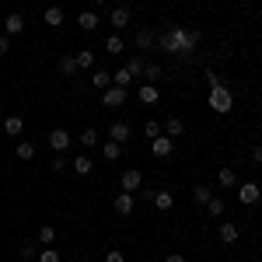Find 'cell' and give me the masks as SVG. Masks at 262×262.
Instances as JSON below:
<instances>
[{
    "label": "cell",
    "mask_w": 262,
    "mask_h": 262,
    "mask_svg": "<svg viewBox=\"0 0 262 262\" xmlns=\"http://www.w3.org/2000/svg\"><path fill=\"white\" fill-rule=\"evenodd\" d=\"M154 42L168 49V53H179V56H189L196 46H200V32L196 28H185V25H171L164 35H154Z\"/></svg>",
    "instance_id": "6da1fadb"
},
{
    "label": "cell",
    "mask_w": 262,
    "mask_h": 262,
    "mask_svg": "<svg viewBox=\"0 0 262 262\" xmlns=\"http://www.w3.org/2000/svg\"><path fill=\"white\" fill-rule=\"evenodd\" d=\"M210 108L221 112V116H227V112L234 108V95H231L224 84H221V88H213V91H210Z\"/></svg>",
    "instance_id": "7a4b0ae2"
},
{
    "label": "cell",
    "mask_w": 262,
    "mask_h": 262,
    "mask_svg": "<svg viewBox=\"0 0 262 262\" xmlns=\"http://www.w3.org/2000/svg\"><path fill=\"white\" fill-rule=\"evenodd\" d=\"M126 98H129V91H126V88H119V84H108V88L101 91V105H108V108L126 105Z\"/></svg>",
    "instance_id": "3957f363"
},
{
    "label": "cell",
    "mask_w": 262,
    "mask_h": 262,
    "mask_svg": "<svg viewBox=\"0 0 262 262\" xmlns=\"http://www.w3.org/2000/svg\"><path fill=\"white\" fill-rule=\"evenodd\" d=\"M259 196H262L259 182H245V185H238V203H245V206H255Z\"/></svg>",
    "instance_id": "277c9868"
},
{
    "label": "cell",
    "mask_w": 262,
    "mask_h": 262,
    "mask_svg": "<svg viewBox=\"0 0 262 262\" xmlns=\"http://www.w3.org/2000/svg\"><path fill=\"white\" fill-rule=\"evenodd\" d=\"M119 185H122V192H137V189L143 185L140 168H126V171H122V179H119Z\"/></svg>",
    "instance_id": "5b68a950"
},
{
    "label": "cell",
    "mask_w": 262,
    "mask_h": 262,
    "mask_svg": "<svg viewBox=\"0 0 262 262\" xmlns=\"http://www.w3.org/2000/svg\"><path fill=\"white\" fill-rule=\"evenodd\" d=\"M150 150H154V158H171V150H175V140H171V137H154V140H150Z\"/></svg>",
    "instance_id": "8992f818"
},
{
    "label": "cell",
    "mask_w": 262,
    "mask_h": 262,
    "mask_svg": "<svg viewBox=\"0 0 262 262\" xmlns=\"http://www.w3.org/2000/svg\"><path fill=\"white\" fill-rule=\"evenodd\" d=\"M70 140H74V137H70L67 129H53V133H49V147H53L56 154H63V150L70 147Z\"/></svg>",
    "instance_id": "52a82bcc"
},
{
    "label": "cell",
    "mask_w": 262,
    "mask_h": 262,
    "mask_svg": "<svg viewBox=\"0 0 262 262\" xmlns=\"http://www.w3.org/2000/svg\"><path fill=\"white\" fill-rule=\"evenodd\" d=\"M129 137H133L129 122H112V129H108V140H116V143H129Z\"/></svg>",
    "instance_id": "ba28073f"
},
{
    "label": "cell",
    "mask_w": 262,
    "mask_h": 262,
    "mask_svg": "<svg viewBox=\"0 0 262 262\" xmlns=\"http://www.w3.org/2000/svg\"><path fill=\"white\" fill-rule=\"evenodd\" d=\"M4 32H7V35H21V32H25V18H21L18 11H11V14L4 18Z\"/></svg>",
    "instance_id": "9c48e42d"
},
{
    "label": "cell",
    "mask_w": 262,
    "mask_h": 262,
    "mask_svg": "<svg viewBox=\"0 0 262 262\" xmlns=\"http://www.w3.org/2000/svg\"><path fill=\"white\" fill-rule=\"evenodd\" d=\"M238 238H242V227H238V224H231V221H224L221 224V242L224 245H234Z\"/></svg>",
    "instance_id": "30bf717a"
},
{
    "label": "cell",
    "mask_w": 262,
    "mask_h": 262,
    "mask_svg": "<svg viewBox=\"0 0 262 262\" xmlns=\"http://www.w3.org/2000/svg\"><path fill=\"white\" fill-rule=\"evenodd\" d=\"M112 206H116V213L129 217V213H133V192H119V196L112 200Z\"/></svg>",
    "instance_id": "8fae6325"
},
{
    "label": "cell",
    "mask_w": 262,
    "mask_h": 262,
    "mask_svg": "<svg viewBox=\"0 0 262 262\" xmlns=\"http://www.w3.org/2000/svg\"><path fill=\"white\" fill-rule=\"evenodd\" d=\"M161 129H164V137H171V140H179L182 133H185V122H182V119H179V116H171V119L164 122Z\"/></svg>",
    "instance_id": "7c38bea8"
},
{
    "label": "cell",
    "mask_w": 262,
    "mask_h": 262,
    "mask_svg": "<svg viewBox=\"0 0 262 262\" xmlns=\"http://www.w3.org/2000/svg\"><path fill=\"white\" fill-rule=\"evenodd\" d=\"M217 185H221V189H238V175H234V168H221V171H217Z\"/></svg>",
    "instance_id": "4fadbf2b"
},
{
    "label": "cell",
    "mask_w": 262,
    "mask_h": 262,
    "mask_svg": "<svg viewBox=\"0 0 262 262\" xmlns=\"http://www.w3.org/2000/svg\"><path fill=\"white\" fill-rule=\"evenodd\" d=\"M77 25H81L84 32H95V28L101 25V18L95 14V11H81V14H77Z\"/></svg>",
    "instance_id": "5bb4252c"
},
{
    "label": "cell",
    "mask_w": 262,
    "mask_h": 262,
    "mask_svg": "<svg viewBox=\"0 0 262 262\" xmlns=\"http://www.w3.org/2000/svg\"><path fill=\"white\" fill-rule=\"evenodd\" d=\"M101 158H105V161H119V158H122V143L105 140V143H101Z\"/></svg>",
    "instance_id": "9a60e30c"
},
{
    "label": "cell",
    "mask_w": 262,
    "mask_h": 262,
    "mask_svg": "<svg viewBox=\"0 0 262 262\" xmlns=\"http://www.w3.org/2000/svg\"><path fill=\"white\" fill-rule=\"evenodd\" d=\"M70 168H74L77 175H91V168H95V161H91L88 154H77V158L70 161Z\"/></svg>",
    "instance_id": "2e32d148"
},
{
    "label": "cell",
    "mask_w": 262,
    "mask_h": 262,
    "mask_svg": "<svg viewBox=\"0 0 262 262\" xmlns=\"http://www.w3.org/2000/svg\"><path fill=\"white\" fill-rule=\"evenodd\" d=\"M112 28H126L129 25V7H112Z\"/></svg>",
    "instance_id": "e0dca14e"
},
{
    "label": "cell",
    "mask_w": 262,
    "mask_h": 262,
    "mask_svg": "<svg viewBox=\"0 0 262 262\" xmlns=\"http://www.w3.org/2000/svg\"><path fill=\"white\" fill-rule=\"evenodd\" d=\"M161 74H164V70L158 67V63H143V74H140V77L147 84H158V81H161Z\"/></svg>",
    "instance_id": "ac0fdd59"
},
{
    "label": "cell",
    "mask_w": 262,
    "mask_h": 262,
    "mask_svg": "<svg viewBox=\"0 0 262 262\" xmlns=\"http://www.w3.org/2000/svg\"><path fill=\"white\" fill-rule=\"evenodd\" d=\"M42 21H46L49 28H60V25H63V11H60V7H46V14H42Z\"/></svg>",
    "instance_id": "d6986e66"
},
{
    "label": "cell",
    "mask_w": 262,
    "mask_h": 262,
    "mask_svg": "<svg viewBox=\"0 0 262 262\" xmlns=\"http://www.w3.org/2000/svg\"><path fill=\"white\" fill-rule=\"evenodd\" d=\"M74 63H77V70H91V67H95V53H91V49H81V53L74 56Z\"/></svg>",
    "instance_id": "ffe728a7"
},
{
    "label": "cell",
    "mask_w": 262,
    "mask_h": 262,
    "mask_svg": "<svg viewBox=\"0 0 262 262\" xmlns=\"http://www.w3.org/2000/svg\"><path fill=\"white\" fill-rule=\"evenodd\" d=\"M154 206H158V210H171V206H175V196H171L168 189H161V192H154Z\"/></svg>",
    "instance_id": "44dd1931"
},
{
    "label": "cell",
    "mask_w": 262,
    "mask_h": 262,
    "mask_svg": "<svg viewBox=\"0 0 262 262\" xmlns=\"http://www.w3.org/2000/svg\"><path fill=\"white\" fill-rule=\"evenodd\" d=\"M158 98H161V95H158L154 84H140V101H143V105H154Z\"/></svg>",
    "instance_id": "7402d4cb"
},
{
    "label": "cell",
    "mask_w": 262,
    "mask_h": 262,
    "mask_svg": "<svg viewBox=\"0 0 262 262\" xmlns=\"http://www.w3.org/2000/svg\"><path fill=\"white\" fill-rule=\"evenodd\" d=\"M133 81H137V77H133V74H129L126 67H119V70L112 74V84H119V88H129V84H133Z\"/></svg>",
    "instance_id": "603a6c76"
},
{
    "label": "cell",
    "mask_w": 262,
    "mask_h": 262,
    "mask_svg": "<svg viewBox=\"0 0 262 262\" xmlns=\"http://www.w3.org/2000/svg\"><path fill=\"white\" fill-rule=\"evenodd\" d=\"M91 84H95L98 91H105V88L112 84V74H108V70H95V74H91Z\"/></svg>",
    "instance_id": "cb8c5ba5"
},
{
    "label": "cell",
    "mask_w": 262,
    "mask_h": 262,
    "mask_svg": "<svg viewBox=\"0 0 262 262\" xmlns=\"http://www.w3.org/2000/svg\"><path fill=\"white\" fill-rule=\"evenodd\" d=\"M18 158H21V161H32V158H35V143H32V140H21L18 143Z\"/></svg>",
    "instance_id": "d4e9b609"
},
{
    "label": "cell",
    "mask_w": 262,
    "mask_h": 262,
    "mask_svg": "<svg viewBox=\"0 0 262 262\" xmlns=\"http://www.w3.org/2000/svg\"><path fill=\"white\" fill-rule=\"evenodd\" d=\"M60 74H63V77H74V74H77V63H74V56H60Z\"/></svg>",
    "instance_id": "484cf974"
},
{
    "label": "cell",
    "mask_w": 262,
    "mask_h": 262,
    "mask_svg": "<svg viewBox=\"0 0 262 262\" xmlns=\"http://www.w3.org/2000/svg\"><path fill=\"white\" fill-rule=\"evenodd\" d=\"M206 213H210V217H224V200L210 196V200H206Z\"/></svg>",
    "instance_id": "4316f807"
},
{
    "label": "cell",
    "mask_w": 262,
    "mask_h": 262,
    "mask_svg": "<svg viewBox=\"0 0 262 262\" xmlns=\"http://www.w3.org/2000/svg\"><path fill=\"white\" fill-rule=\"evenodd\" d=\"M150 46H154V32L140 28V32H137V49H150Z\"/></svg>",
    "instance_id": "83f0119b"
},
{
    "label": "cell",
    "mask_w": 262,
    "mask_h": 262,
    "mask_svg": "<svg viewBox=\"0 0 262 262\" xmlns=\"http://www.w3.org/2000/svg\"><path fill=\"white\" fill-rule=\"evenodd\" d=\"M105 49H108V56H119V53L126 49V46H122V39H119V35H108V42H105Z\"/></svg>",
    "instance_id": "f1b7e54d"
},
{
    "label": "cell",
    "mask_w": 262,
    "mask_h": 262,
    "mask_svg": "<svg viewBox=\"0 0 262 262\" xmlns=\"http://www.w3.org/2000/svg\"><path fill=\"white\" fill-rule=\"evenodd\" d=\"M53 242H56V227H49V224L39 227V245H53Z\"/></svg>",
    "instance_id": "f546056e"
},
{
    "label": "cell",
    "mask_w": 262,
    "mask_h": 262,
    "mask_svg": "<svg viewBox=\"0 0 262 262\" xmlns=\"http://www.w3.org/2000/svg\"><path fill=\"white\" fill-rule=\"evenodd\" d=\"M143 137H147V140H154V137H161V122L147 119V122H143Z\"/></svg>",
    "instance_id": "4dcf8cb0"
},
{
    "label": "cell",
    "mask_w": 262,
    "mask_h": 262,
    "mask_svg": "<svg viewBox=\"0 0 262 262\" xmlns=\"http://www.w3.org/2000/svg\"><path fill=\"white\" fill-rule=\"evenodd\" d=\"M81 143H84V147H98V143H101L98 129H84V133H81Z\"/></svg>",
    "instance_id": "1f68e13d"
},
{
    "label": "cell",
    "mask_w": 262,
    "mask_h": 262,
    "mask_svg": "<svg viewBox=\"0 0 262 262\" xmlns=\"http://www.w3.org/2000/svg\"><path fill=\"white\" fill-rule=\"evenodd\" d=\"M4 133H7V137H18V133H21V119H18V116H11V119L4 122Z\"/></svg>",
    "instance_id": "d6a6232c"
},
{
    "label": "cell",
    "mask_w": 262,
    "mask_h": 262,
    "mask_svg": "<svg viewBox=\"0 0 262 262\" xmlns=\"http://www.w3.org/2000/svg\"><path fill=\"white\" fill-rule=\"evenodd\" d=\"M126 70H129L133 77H140V74H143V60H140V56H129V60H126Z\"/></svg>",
    "instance_id": "836d02e7"
},
{
    "label": "cell",
    "mask_w": 262,
    "mask_h": 262,
    "mask_svg": "<svg viewBox=\"0 0 262 262\" xmlns=\"http://www.w3.org/2000/svg\"><path fill=\"white\" fill-rule=\"evenodd\" d=\"M39 262H60V252H56L53 245H46V248L39 252Z\"/></svg>",
    "instance_id": "e575fe53"
},
{
    "label": "cell",
    "mask_w": 262,
    "mask_h": 262,
    "mask_svg": "<svg viewBox=\"0 0 262 262\" xmlns=\"http://www.w3.org/2000/svg\"><path fill=\"white\" fill-rule=\"evenodd\" d=\"M192 196H196V203H206L210 196H213V189H210V185H196V189H192Z\"/></svg>",
    "instance_id": "d590c367"
},
{
    "label": "cell",
    "mask_w": 262,
    "mask_h": 262,
    "mask_svg": "<svg viewBox=\"0 0 262 262\" xmlns=\"http://www.w3.org/2000/svg\"><path fill=\"white\" fill-rule=\"evenodd\" d=\"M18 255H21V259H28V262H32L35 255H39V248H35V245L28 242V245H21V248H18Z\"/></svg>",
    "instance_id": "8d00e7d4"
},
{
    "label": "cell",
    "mask_w": 262,
    "mask_h": 262,
    "mask_svg": "<svg viewBox=\"0 0 262 262\" xmlns=\"http://www.w3.org/2000/svg\"><path fill=\"white\" fill-rule=\"evenodd\" d=\"M105 262H126V255H122L119 248H108V252H105Z\"/></svg>",
    "instance_id": "74e56055"
},
{
    "label": "cell",
    "mask_w": 262,
    "mask_h": 262,
    "mask_svg": "<svg viewBox=\"0 0 262 262\" xmlns=\"http://www.w3.org/2000/svg\"><path fill=\"white\" fill-rule=\"evenodd\" d=\"M203 77H206V84H210V91H213V88H221V77H217V74H213V70H206V74H203Z\"/></svg>",
    "instance_id": "f35d334b"
},
{
    "label": "cell",
    "mask_w": 262,
    "mask_h": 262,
    "mask_svg": "<svg viewBox=\"0 0 262 262\" xmlns=\"http://www.w3.org/2000/svg\"><path fill=\"white\" fill-rule=\"evenodd\" d=\"M49 168H53V171H63V168H67V161H63L60 154H56V158H53V161H49Z\"/></svg>",
    "instance_id": "ab89813d"
},
{
    "label": "cell",
    "mask_w": 262,
    "mask_h": 262,
    "mask_svg": "<svg viewBox=\"0 0 262 262\" xmlns=\"http://www.w3.org/2000/svg\"><path fill=\"white\" fill-rule=\"evenodd\" d=\"M7 49H11V35H0V56H4Z\"/></svg>",
    "instance_id": "60d3db41"
},
{
    "label": "cell",
    "mask_w": 262,
    "mask_h": 262,
    "mask_svg": "<svg viewBox=\"0 0 262 262\" xmlns=\"http://www.w3.org/2000/svg\"><path fill=\"white\" fill-rule=\"evenodd\" d=\"M252 161H255V164H262V143L255 147V150H252Z\"/></svg>",
    "instance_id": "b9f144b4"
},
{
    "label": "cell",
    "mask_w": 262,
    "mask_h": 262,
    "mask_svg": "<svg viewBox=\"0 0 262 262\" xmlns=\"http://www.w3.org/2000/svg\"><path fill=\"white\" fill-rule=\"evenodd\" d=\"M164 262H185V255H179V252H171V255H168Z\"/></svg>",
    "instance_id": "7bdbcfd3"
},
{
    "label": "cell",
    "mask_w": 262,
    "mask_h": 262,
    "mask_svg": "<svg viewBox=\"0 0 262 262\" xmlns=\"http://www.w3.org/2000/svg\"><path fill=\"white\" fill-rule=\"evenodd\" d=\"M91 4H108V0H91Z\"/></svg>",
    "instance_id": "ee69618b"
},
{
    "label": "cell",
    "mask_w": 262,
    "mask_h": 262,
    "mask_svg": "<svg viewBox=\"0 0 262 262\" xmlns=\"http://www.w3.org/2000/svg\"><path fill=\"white\" fill-rule=\"evenodd\" d=\"M259 185H262V179H259Z\"/></svg>",
    "instance_id": "f6af8a7d"
},
{
    "label": "cell",
    "mask_w": 262,
    "mask_h": 262,
    "mask_svg": "<svg viewBox=\"0 0 262 262\" xmlns=\"http://www.w3.org/2000/svg\"><path fill=\"white\" fill-rule=\"evenodd\" d=\"M248 262H252V259H248Z\"/></svg>",
    "instance_id": "bcb514c9"
}]
</instances>
